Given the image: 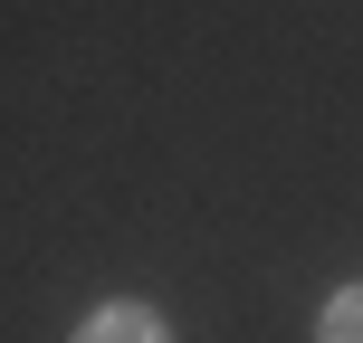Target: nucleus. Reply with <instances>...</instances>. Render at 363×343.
I'll return each mask as SVG.
<instances>
[{
  "mask_svg": "<svg viewBox=\"0 0 363 343\" xmlns=\"http://www.w3.org/2000/svg\"><path fill=\"white\" fill-rule=\"evenodd\" d=\"M315 343H363V277L325 296V315H315Z\"/></svg>",
  "mask_w": 363,
  "mask_h": 343,
  "instance_id": "2",
  "label": "nucleus"
},
{
  "mask_svg": "<svg viewBox=\"0 0 363 343\" xmlns=\"http://www.w3.org/2000/svg\"><path fill=\"white\" fill-rule=\"evenodd\" d=\"M67 343H172V315L144 306V296H115V306H96Z\"/></svg>",
  "mask_w": 363,
  "mask_h": 343,
  "instance_id": "1",
  "label": "nucleus"
}]
</instances>
